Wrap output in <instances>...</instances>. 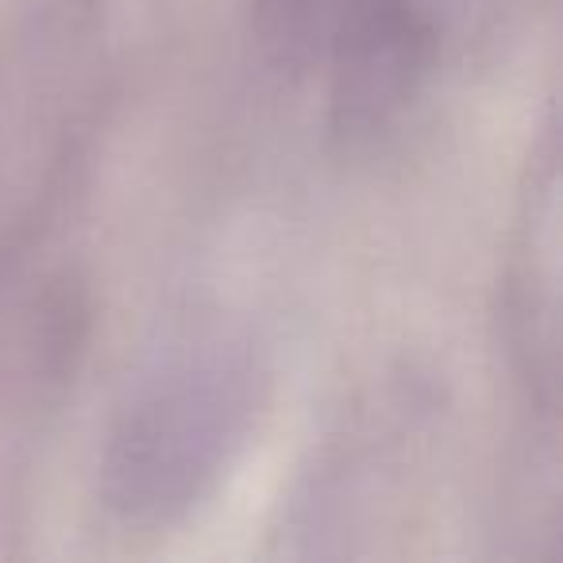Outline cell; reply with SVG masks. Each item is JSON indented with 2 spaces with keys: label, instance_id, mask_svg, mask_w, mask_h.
Instances as JSON below:
<instances>
[{
  "label": "cell",
  "instance_id": "cell-1",
  "mask_svg": "<svg viewBox=\"0 0 563 563\" xmlns=\"http://www.w3.org/2000/svg\"><path fill=\"white\" fill-rule=\"evenodd\" d=\"M271 406V363L247 329L174 332L128 378L101 440V498L128 529H170L240 463Z\"/></svg>",
  "mask_w": 563,
  "mask_h": 563
},
{
  "label": "cell",
  "instance_id": "cell-2",
  "mask_svg": "<svg viewBox=\"0 0 563 563\" xmlns=\"http://www.w3.org/2000/svg\"><path fill=\"white\" fill-rule=\"evenodd\" d=\"M263 40L294 66H329L336 124L390 128L429 81L444 0H255Z\"/></svg>",
  "mask_w": 563,
  "mask_h": 563
},
{
  "label": "cell",
  "instance_id": "cell-3",
  "mask_svg": "<svg viewBox=\"0 0 563 563\" xmlns=\"http://www.w3.org/2000/svg\"><path fill=\"white\" fill-rule=\"evenodd\" d=\"M429 406L417 409L409 386H386L375 398L344 417L336 437L313 455V467L301 475L298 498L290 506V532L309 537H344L375 521L378 506H394V490L409 486L424 455Z\"/></svg>",
  "mask_w": 563,
  "mask_h": 563
},
{
  "label": "cell",
  "instance_id": "cell-4",
  "mask_svg": "<svg viewBox=\"0 0 563 563\" xmlns=\"http://www.w3.org/2000/svg\"><path fill=\"white\" fill-rule=\"evenodd\" d=\"M548 135L544 163L532 170L525 224L506 286L509 367L529 394V409L555 421L560 401V170Z\"/></svg>",
  "mask_w": 563,
  "mask_h": 563
}]
</instances>
